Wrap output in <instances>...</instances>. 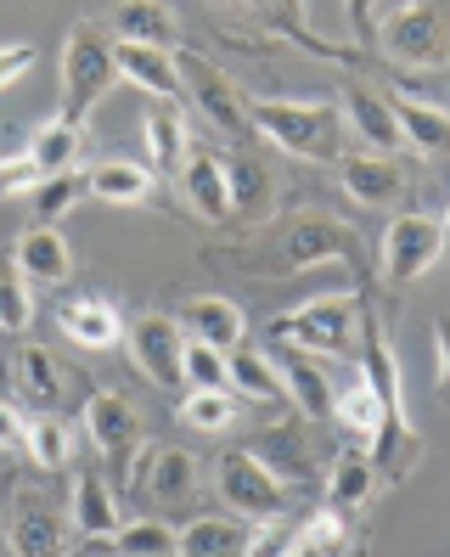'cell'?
<instances>
[{
	"label": "cell",
	"instance_id": "obj_46",
	"mask_svg": "<svg viewBox=\"0 0 450 557\" xmlns=\"http://www.w3.org/2000/svg\"><path fill=\"white\" fill-rule=\"evenodd\" d=\"M343 12H349V23H355L361 35H372V28H377V12H383V0H343Z\"/></svg>",
	"mask_w": 450,
	"mask_h": 557
},
{
	"label": "cell",
	"instance_id": "obj_23",
	"mask_svg": "<svg viewBox=\"0 0 450 557\" xmlns=\"http://www.w3.org/2000/svg\"><path fill=\"white\" fill-rule=\"evenodd\" d=\"M282 557H361V535H355V518L333 512V507H315L310 518H299V535Z\"/></svg>",
	"mask_w": 450,
	"mask_h": 557
},
{
	"label": "cell",
	"instance_id": "obj_20",
	"mask_svg": "<svg viewBox=\"0 0 450 557\" xmlns=\"http://www.w3.org/2000/svg\"><path fill=\"white\" fill-rule=\"evenodd\" d=\"M68 523H74L85 541H113V530L124 523V512H118V496H113L108 473H96V468L74 473V490H68Z\"/></svg>",
	"mask_w": 450,
	"mask_h": 557
},
{
	"label": "cell",
	"instance_id": "obj_6",
	"mask_svg": "<svg viewBox=\"0 0 450 557\" xmlns=\"http://www.w3.org/2000/svg\"><path fill=\"white\" fill-rule=\"evenodd\" d=\"M214 496L242 523H271V518H282L287 507H293V490H287L253 450L214 456Z\"/></svg>",
	"mask_w": 450,
	"mask_h": 557
},
{
	"label": "cell",
	"instance_id": "obj_47",
	"mask_svg": "<svg viewBox=\"0 0 450 557\" xmlns=\"http://www.w3.org/2000/svg\"><path fill=\"white\" fill-rule=\"evenodd\" d=\"M225 7H242V12H271V0H225Z\"/></svg>",
	"mask_w": 450,
	"mask_h": 557
},
{
	"label": "cell",
	"instance_id": "obj_19",
	"mask_svg": "<svg viewBox=\"0 0 450 557\" xmlns=\"http://www.w3.org/2000/svg\"><path fill=\"white\" fill-rule=\"evenodd\" d=\"M276 372H282V395L293 400L304 417H333V372L321 367V355H304V349H276Z\"/></svg>",
	"mask_w": 450,
	"mask_h": 557
},
{
	"label": "cell",
	"instance_id": "obj_38",
	"mask_svg": "<svg viewBox=\"0 0 450 557\" xmlns=\"http://www.w3.org/2000/svg\"><path fill=\"white\" fill-rule=\"evenodd\" d=\"M180 417L198 434H220V429H232V422H237V406H232V395H220V388H186Z\"/></svg>",
	"mask_w": 450,
	"mask_h": 557
},
{
	"label": "cell",
	"instance_id": "obj_22",
	"mask_svg": "<svg viewBox=\"0 0 450 557\" xmlns=\"http://www.w3.org/2000/svg\"><path fill=\"white\" fill-rule=\"evenodd\" d=\"M12 265L28 276V282H46V287H62L74 276V253H68V237L57 225H28L12 248Z\"/></svg>",
	"mask_w": 450,
	"mask_h": 557
},
{
	"label": "cell",
	"instance_id": "obj_15",
	"mask_svg": "<svg viewBox=\"0 0 450 557\" xmlns=\"http://www.w3.org/2000/svg\"><path fill=\"white\" fill-rule=\"evenodd\" d=\"M180 326H186V338H198L220 355H232L248 344V315L237 299H225V293H198V299H186L180 305Z\"/></svg>",
	"mask_w": 450,
	"mask_h": 557
},
{
	"label": "cell",
	"instance_id": "obj_11",
	"mask_svg": "<svg viewBox=\"0 0 450 557\" xmlns=\"http://www.w3.org/2000/svg\"><path fill=\"white\" fill-rule=\"evenodd\" d=\"M68 512H57L35 490H17L7 512V552L12 557H68Z\"/></svg>",
	"mask_w": 450,
	"mask_h": 557
},
{
	"label": "cell",
	"instance_id": "obj_2",
	"mask_svg": "<svg viewBox=\"0 0 450 557\" xmlns=\"http://www.w3.org/2000/svg\"><path fill=\"white\" fill-rule=\"evenodd\" d=\"M253 136L293 152L304 163H343L355 152V136L343 124L338 102H299V96H248Z\"/></svg>",
	"mask_w": 450,
	"mask_h": 557
},
{
	"label": "cell",
	"instance_id": "obj_13",
	"mask_svg": "<svg viewBox=\"0 0 450 557\" xmlns=\"http://www.w3.org/2000/svg\"><path fill=\"white\" fill-rule=\"evenodd\" d=\"M338 181H343V191L361 209H395L405 191H411L400 158H389V152H349L338 163Z\"/></svg>",
	"mask_w": 450,
	"mask_h": 557
},
{
	"label": "cell",
	"instance_id": "obj_42",
	"mask_svg": "<svg viewBox=\"0 0 450 557\" xmlns=\"http://www.w3.org/2000/svg\"><path fill=\"white\" fill-rule=\"evenodd\" d=\"M35 186H40V170H35V158H28V152L0 158V198H28Z\"/></svg>",
	"mask_w": 450,
	"mask_h": 557
},
{
	"label": "cell",
	"instance_id": "obj_24",
	"mask_svg": "<svg viewBox=\"0 0 450 557\" xmlns=\"http://www.w3.org/2000/svg\"><path fill=\"white\" fill-rule=\"evenodd\" d=\"M141 147H147V170L152 175H180V163H186V119L175 102H152L147 119H141Z\"/></svg>",
	"mask_w": 450,
	"mask_h": 557
},
{
	"label": "cell",
	"instance_id": "obj_48",
	"mask_svg": "<svg viewBox=\"0 0 450 557\" xmlns=\"http://www.w3.org/2000/svg\"><path fill=\"white\" fill-rule=\"evenodd\" d=\"M439 232H445V248H450V209L439 214Z\"/></svg>",
	"mask_w": 450,
	"mask_h": 557
},
{
	"label": "cell",
	"instance_id": "obj_43",
	"mask_svg": "<svg viewBox=\"0 0 450 557\" xmlns=\"http://www.w3.org/2000/svg\"><path fill=\"white\" fill-rule=\"evenodd\" d=\"M28 69H35V46L28 40H12V46H0V90H12Z\"/></svg>",
	"mask_w": 450,
	"mask_h": 557
},
{
	"label": "cell",
	"instance_id": "obj_18",
	"mask_svg": "<svg viewBox=\"0 0 450 557\" xmlns=\"http://www.w3.org/2000/svg\"><path fill=\"white\" fill-rule=\"evenodd\" d=\"M198 484H203V468H198V456H191V450L158 445V450L147 456L141 490H147L158 507H191V502H198Z\"/></svg>",
	"mask_w": 450,
	"mask_h": 557
},
{
	"label": "cell",
	"instance_id": "obj_8",
	"mask_svg": "<svg viewBox=\"0 0 450 557\" xmlns=\"http://www.w3.org/2000/svg\"><path fill=\"white\" fill-rule=\"evenodd\" d=\"M439 253H445V232L434 214H395L377 243V276L389 287H411L439 265Z\"/></svg>",
	"mask_w": 450,
	"mask_h": 557
},
{
	"label": "cell",
	"instance_id": "obj_27",
	"mask_svg": "<svg viewBox=\"0 0 450 557\" xmlns=\"http://www.w3.org/2000/svg\"><path fill=\"white\" fill-rule=\"evenodd\" d=\"M85 181H90V191L102 203H152V191H158V175L147 170V163H130V158L90 163Z\"/></svg>",
	"mask_w": 450,
	"mask_h": 557
},
{
	"label": "cell",
	"instance_id": "obj_33",
	"mask_svg": "<svg viewBox=\"0 0 450 557\" xmlns=\"http://www.w3.org/2000/svg\"><path fill=\"white\" fill-rule=\"evenodd\" d=\"M333 417H338V429L349 434V445H361V450H366V445L377 440V429H383V406H377V395H372L361 377L333 395Z\"/></svg>",
	"mask_w": 450,
	"mask_h": 557
},
{
	"label": "cell",
	"instance_id": "obj_29",
	"mask_svg": "<svg viewBox=\"0 0 450 557\" xmlns=\"http://www.w3.org/2000/svg\"><path fill=\"white\" fill-rule=\"evenodd\" d=\"M225 170H232V220H265L276 198V175L253 152L225 158Z\"/></svg>",
	"mask_w": 450,
	"mask_h": 557
},
{
	"label": "cell",
	"instance_id": "obj_34",
	"mask_svg": "<svg viewBox=\"0 0 450 557\" xmlns=\"http://www.w3.org/2000/svg\"><path fill=\"white\" fill-rule=\"evenodd\" d=\"M17 388H23V395L35 400L40 411H57V400H62V388H68V377H62L57 355H46L40 344H28V349H17Z\"/></svg>",
	"mask_w": 450,
	"mask_h": 557
},
{
	"label": "cell",
	"instance_id": "obj_39",
	"mask_svg": "<svg viewBox=\"0 0 450 557\" xmlns=\"http://www.w3.org/2000/svg\"><path fill=\"white\" fill-rule=\"evenodd\" d=\"M35 321V293L17 265H0V333H23Z\"/></svg>",
	"mask_w": 450,
	"mask_h": 557
},
{
	"label": "cell",
	"instance_id": "obj_36",
	"mask_svg": "<svg viewBox=\"0 0 450 557\" xmlns=\"http://www.w3.org/2000/svg\"><path fill=\"white\" fill-rule=\"evenodd\" d=\"M90 181L79 170H62V175H46L35 191H28V209H35V225H57L62 214H74L85 203Z\"/></svg>",
	"mask_w": 450,
	"mask_h": 557
},
{
	"label": "cell",
	"instance_id": "obj_31",
	"mask_svg": "<svg viewBox=\"0 0 450 557\" xmlns=\"http://www.w3.org/2000/svg\"><path fill=\"white\" fill-rule=\"evenodd\" d=\"M79 147H85V136H79V124H68V119H46L35 136H28V158H35V170H40V181L46 175H62V170H74L79 163Z\"/></svg>",
	"mask_w": 450,
	"mask_h": 557
},
{
	"label": "cell",
	"instance_id": "obj_10",
	"mask_svg": "<svg viewBox=\"0 0 450 557\" xmlns=\"http://www.w3.org/2000/svg\"><path fill=\"white\" fill-rule=\"evenodd\" d=\"M79 417H85V434H90L96 456L130 473L136 450H141V422H136V406L124 400L118 388H96V395L85 400V411H79Z\"/></svg>",
	"mask_w": 450,
	"mask_h": 557
},
{
	"label": "cell",
	"instance_id": "obj_9",
	"mask_svg": "<svg viewBox=\"0 0 450 557\" xmlns=\"http://www.w3.org/2000/svg\"><path fill=\"white\" fill-rule=\"evenodd\" d=\"M124 349H130L136 372H147L152 388L180 395L186 383V326L175 315H136L124 326Z\"/></svg>",
	"mask_w": 450,
	"mask_h": 557
},
{
	"label": "cell",
	"instance_id": "obj_40",
	"mask_svg": "<svg viewBox=\"0 0 450 557\" xmlns=\"http://www.w3.org/2000/svg\"><path fill=\"white\" fill-rule=\"evenodd\" d=\"M186 383L191 388H220V395H232V372H225V355L186 338Z\"/></svg>",
	"mask_w": 450,
	"mask_h": 557
},
{
	"label": "cell",
	"instance_id": "obj_17",
	"mask_svg": "<svg viewBox=\"0 0 450 557\" xmlns=\"http://www.w3.org/2000/svg\"><path fill=\"white\" fill-rule=\"evenodd\" d=\"M113 69H118L124 85H136L141 96H152V102H180V69H175V51L113 40Z\"/></svg>",
	"mask_w": 450,
	"mask_h": 557
},
{
	"label": "cell",
	"instance_id": "obj_12",
	"mask_svg": "<svg viewBox=\"0 0 450 557\" xmlns=\"http://www.w3.org/2000/svg\"><path fill=\"white\" fill-rule=\"evenodd\" d=\"M175 181H180V191H186V203H191V214H198V220H209V225L232 220V170H225V158L214 147L191 141Z\"/></svg>",
	"mask_w": 450,
	"mask_h": 557
},
{
	"label": "cell",
	"instance_id": "obj_14",
	"mask_svg": "<svg viewBox=\"0 0 450 557\" xmlns=\"http://www.w3.org/2000/svg\"><path fill=\"white\" fill-rule=\"evenodd\" d=\"M57 326H62V338L90 349V355L124 344V321H118L113 299H102V293H68V299L57 305Z\"/></svg>",
	"mask_w": 450,
	"mask_h": 557
},
{
	"label": "cell",
	"instance_id": "obj_26",
	"mask_svg": "<svg viewBox=\"0 0 450 557\" xmlns=\"http://www.w3.org/2000/svg\"><path fill=\"white\" fill-rule=\"evenodd\" d=\"M395 119H400V136L405 147H416L423 158H450V113L423 102V96H389Z\"/></svg>",
	"mask_w": 450,
	"mask_h": 557
},
{
	"label": "cell",
	"instance_id": "obj_7",
	"mask_svg": "<svg viewBox=\"0 0 450 557\" xmlns=\"http://www.w3.org/2000/svg\"><path fill=\"white\" fill-rule=\"evenodd\" d=\"M175 69H180V96L198 102V113L220 129L225 141L253 147V124H248V96L237 90V79L209 62L203 51H175Z\"/></svg>",
	"mask_w": 450,
	"mask_h": 557
},
{
	"label": "cell",
	"instance_id": "obj_49",
	"mask_svg": "<svg viewBox=\"0 0 450 557\" xmlns=\"http://www.w3.org/2000/svg\"><path fill=\"white\" fill-rule=\"evenodd\" d=\"M102 557H118V552H113V546H108V541H102Z\"/></svg>",
	"mask_w": 450,
	"mask_h": 557
},
{
	"label": "cell",
	"instance_id": "obj_37",
	"mask_svg": "<svg viewBox=\"0 0 450 557\" xmlns=\"http://www.w3.org/2000/svg\"><path fill=\"white\" fill-rule=\"evenodd\" d=\"M253 456H260V462L287 484V490H293V496H299V490L310 484V468H304V450H299V440L293 434H265L260 445H253Z\"/></svg>",
	"mask_w": 450,
	"mask_h": 557
},
{
	"label": "cell",
	"instance_id": "obj_45",
	"mask_svg": "<svg viewBox=\"0 0 450 557\" xmlns=\"http://www.w3.org/2000/svg\"><path fill=\"white\" fill-rule=\"evenodd\" d=\"M0 450H23V417L7 400H0Z\"/></svg>",
	"mask_w": 450,
	"mask_h": 557
},
{
	"label": "cell",
	"instance_id": "obj_28",
	"mask_svg": "<svg viewBox=\"0 0 450 557\" xmlns=\"http://www.w3.org/2000/svg\"><path fill=\"white\" fill-rule=\"evenodd\" d=\"M23 456H28L40 473H62V468L74 462V429H68L57 411L23 417Z\"/></svg>",
	"mask_w": 450,
	"mask_h": 557
},
{
	"label": "cell",
	"instance_id": "obj_5",
	"mask_svg": "<svg viewBox=\"0 0 450 557\" xmlns=\"http://www.w3.org/2000/svg\"><path fill=\"white\" fill-rule=\"evenodd\" d=\"M118 85V69H113V40L96 28L90 17H79L62 40V108L57 119L68 124H85L96 113V102H108V90Z\"/></svg>",
	"mask_w": 450,
	"mask_h": 557
},
{
	"label": "cell",
	"instance_id": "obj_32",
	"mask_svg": "<svg viewBox=\"0 0 450 557\" xmlns=\"http://www.w3.org/2000/svg\"><path fill=\"white\" fill-rule=\"evenodd\" d=\"M242 546H248L242 518H191L180 530L175 557H242Z\"/></svg>",
	"mask_w": 450,
	"mask_h": 557
},
{
	"label": "cell",
	"instance_id": "obj_16",
	"mask_svg": "<svg viewBox=\"0 0 450 557\" xmlns=\"http://www.w3.org/2000/svg\"><path fill=\"white\" fill-rule=\"evenodd\" d=\"M338 108H343L349 136H355L361 147H372V152H389V158H395V147H405V136H400V119H395V102H389L383 90H372V85H349V90L338 96Z\"/></svg>",
	"mask_w": 450,
	"mask_h": 557
},
{
	"label": "cell",
	"instance_id": "obj_30",
	"mask_svg": "<svg viewBox=\"0 0 450 557\" xmlns=\"http://www.w3.org/2000/svg\"><path fill=\"white\" fill-rule=\"evenodd\" d=\"M225 372H232V388L237 395H248V400H260V406H282L287 395H282V372H276V360L265 355V349H232L225 355Z\"/></svg>",
	"mask_w": 450,
	"mask_h": 557
},
{
	"label": "cell",
	"instance_id": "obj_44",
	"mask_svg": "<svg viewBox=\"0 0 450 557\" xmlns=\"http://www.w3.org/2000/svg\"><path fill=\"white\" fill-rule=\"evenodd\" d=\"M434 360H439V400H450V315L434 321Z\"/></svg>",
	"mask_w": 450,
	"mask_h": 557
},
{
	"label": "cell",
	"instance_id": "obj_25",
	"mask_svg": "<svg viewBox=\"0 0 450 557\" xmlns=\"http://www.w3.org/2000/svg\"><path fill=\"white\" fill-rule=\"evenodd\" d=\"M113 35L130 40V46H158V51H175L180 28L170 17L164 0H118L113 7Z\"/></svg>",
	"mask_w": 450,
	"mask_h": 557
},
{
	"label": "cell",
	"instance_id": "obj_4",
	"mask_svg": "<svg viewBox=\"0 0 450 557\" xmlns=\"http://www.w3.org/2000/svg\"><path fill=\"white\" fill-rule=\"evenodd\" d=\"M377 51L400 69H445L450 62V0H395L377 12Z\"/></svg>",
	"mask_w": 450,
	"mask_h": 557
},
{
	"label": "cell",
	"instance_id": "obj_41",
	"mask_svg": "<svg viewBox=\"0 0 450 557\" xmlns=\"http://www.w3.org/2000/svg\"><path fill=\"white\" fill-rule=\"evenodd\" d=\"M293 535H299V518H271V523H253V535H248V546H242V557H282L287 546H293Z\"/></svg>",
	"mask_w": 450,
	"mask_h": 557
},
{
	"label": "cell",
	"instance_id": "obj_21",
	"mask_svg": "<svg viewBox=\"0 0 450 557\" xmlns=\"http://www.w3.org/2000/svg\"><path fill=\"white\" fill-rule=\"evenodd\" d=\"M377 484H383V473L372 468V456H366L361 445H343L338 462H333V473H327V490H321V507L361 518V507L377 496Z\"/></svg>",
	"mask_w": 450,
	"mask_h": 557
},
{
	"label": "cell",
	"instance_id": "obj_3",
	"mask_svg": "<svg viewBox=\"0 0 450 557\" xmlns=\"http://www.w3.org/2000/svg\"><path fill=\"white\" fill-rule=\"evenodd\" d=\"M361 293H321L293 310L271 315V344L276 349H304V355H355L361 349Z\"/></svg>",
	"mask_w": 450,
	"mask_h": 557
},
{
	"label": "cell",
	"instance_id": "obj_35",
	"mask_svg": "<svg viewBox=\"0 0 450 557\" xmlns=\"http://www.w3.org/2000/svg\"><path fill=\"white\" fill-rule=\"evenodd\" d=\"M108 546L118 557H175L180 552V535L170 530L164 518H124Z\"/></svg>",
	"mask_w": 450,
	"mask_h": 557
},
{
	"label": "cell",
	"instance_id": "obj_1",
	"mask_svg": "<svg viewBox=\"0 0 450 557\" xmlns=\"http://www.w3.org/2000/svg\"><path fill=\"white\" fill-rule=\"evenodd\" d=\"M203 265L220 276H242V282H287L315 265H349L355 276H366V248L355 237V225L327 209H287L237 243L203 248Z\"/></svg>",
	"mask_w": 450,
	"mask_h": 557
}]
</instances>
